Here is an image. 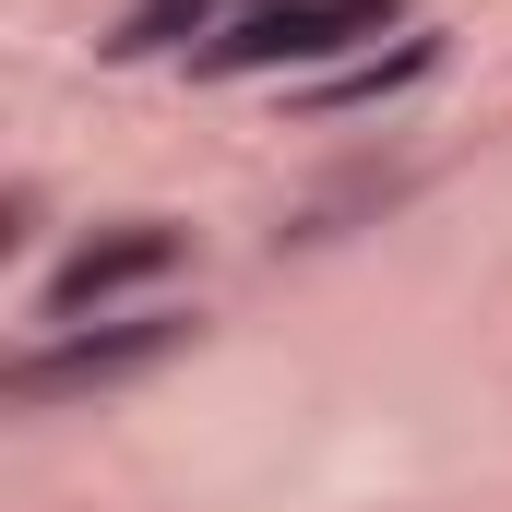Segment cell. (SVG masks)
Here are the masks:
<instances>
[{"label":"cell","instance_id":"cell-1","mask_svg":"<svg viewBox=\"0 0 512 512\" xmlns=\"http://www.w3.org/2000/svg\"><path fill=\"white\" fill-rule=\"evenodd\" d=\"M393 0H251L227 36L191 48L203 84H251V72H310V60H346L358 36H382Z\"/></svg>","mask_w":512,"mask_h":512},{"label":"cell","instance_id":"cell-2","mask_svg":"<svg viewBox=\"0 0 512 512\" xmlns=\"http://www.w3.org/2000/svg\"><path fill=\"white\" fill-rule=\"evenodd\" d=\"M191 346V322L179 310H143V322H108V334H60V346H36V358H12L0 393L12 405H60V393H96V382H143L155 358H179Z\"/></svg>","mask_w":512,"mask_h":512},{"label":"cell","instance_id":"cell-3","mask_svg":"<svg viewBox=\"0 0 512 512\" xmlns=\"http://www.w3.org/2000/svg\"><path fill=\"white\" fill-rule=\"evenodd\" d=\"M191 262V227H167V215H131V227H96L84 251L48 274V322H84L96 298H120V286H155V274H179Z\"/></svg>","mask_w":512,"mask_h":512},{"label":"cell","instance_id":"cell-4","mask_svg":"<svg viewBox=\"0 0 512 512\" xmlns=\"http://www.w3.org/2000/svg\"><path fill=\"white\" fill-rule=\"evenodd\" d=\"M251 0H131L120 36H108V60H167V48H203V36H227Z\"/></svg>","mask_w":512,"mask_h":512},{"label":"cell","instance_id":"cell-5","mask_svg":"<svg viewBox=\"0 0 512 512\" xmlns=\"http://www.w3.org/2000/svg\"><path fill=\"white\" fill-rule=\"evenodd\" d=\"M429 72H441V36H393L382 60H346L310 108H370V96H405V84H429Z\"/></svg>","mask_w":512,"mask_h":512}]
</instances>
